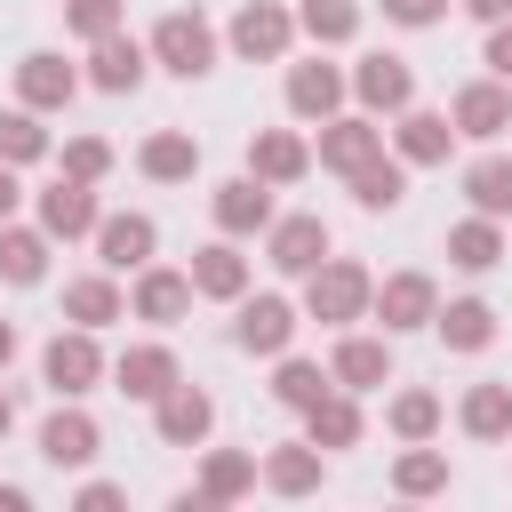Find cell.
I'll list each match as a JSON object with an SVG mask.
<instances>
[{"instance_id":"28","label":"cell","mask_w":512,"mask_h":512,"mask_svg":"<svg viewBox=\"0 0 512 512\" xmlns=\"http://www.w3.org/2000/svg\"><path fill=\"white\" fill-rule=\"evenodd\" d=\"M456 424L472 432V440H512V384H472L464 392V408H456Z\"/></svg>"},{"instance_id":"17","label":"cell","mask_w":512,"mask_h":512,"mask_svg":"<svg viewBox=\"0 0 512 512\" xmlns=\"http://www.w3.org/2000/svg\"><path fill=\"white\" fill-rule=\"evenodd\" d=\"M176 376H184V368H176V352H168V344H128V352L112 360V384H120L128 400H160Z\"/></svg>"},{"instance_id":"18","label":"cell","mask_w":512,"mask_h":512,"mask_svg":"<svg viewBox=\"0 0 512 512\" xmlns=\"http://www.w3.org/2000/svg\"><path fill=\"white\" fill-rule=\"evenodd\" d=\"M208 208H216V224H224L232 240H240V232H264V224H272V184H264V176H232V184H216Z\"/></svg>"},{"instance_id":"46","label":"cell","mask_w":512,"mask_h":512,"mask_svg":"<svg viewBox=\"0 0 512 512\" xmlns=\"http://www.w3.org/2000/svg\"><path fill=\"white\" fill-rule=\"evenodd\" d=\"M16 200H24V184H16V168H8V160H0V224H8V216H16Z\"/></svg>"},{"instance_id":"24","label":"cell","mask_w":512,"mask_h":512,"mask_svg":"<svg viewBox=\"0 0 512 512\" xmlns=\"http://www.w3.org/2000/svg\"><path fill=\"white\" fill-rule=\"evenodd\" d=\"M336 104H344V72H336V64L312 56V64L288 72V112H296V120H328Z\"/></svg>"},{"instance_id":"21","label":"cell","mask_w":512,"mask_h":512,"mask_svg":"<svg viewBox=\"0 0 512 512\" xmlns=\"http://www.w3.org/2000/svg\"><path fill=\"white\" fill-rule=\"evenodd\" d=\"M192 296H216V304H240V296H248V256H240L232 240H216V248H200V256H192Z\"/></svg>"},{"instance_id":"8","label":"cell","mask_w":512,"mask_h":512,"mask_svg":"<svg viewBox=\"0 0 512 512\" xmlns=\"http://www.w3.org/2000/svg\"><path fill=\"white\" fill-rule=\"evenodd\" d=\"M256 480H264L272 496H312V488L328 480V448H312V440H280V448H264Z\"/></svg>"},{"instance_id":"6","label":"cell","mask_w":512,"mask_h":512,"mask_svg":"<svg viewBox=\"0 0 512 512\" xmlns=\"http://www.w3.org/2000/svg\"><path fill=\"white\" fill-rule=\"evenodd\" d=\"M232 344H240V352H264V360H280V352L296 344V304H288V296H240Z\"/></svg>"},{"instance_id":"12","label":"cell","mask_w":512,"mask_h":512,"mask_svg":"<svg viewBox=\"0 0 512 512\" xmlns=\"http://www.w3.org/2000/svg\"><path fill=\"white\" fill-rule=\"evenodd\" d=\"M352 96L368 104V112H408L416 104V72L400 64V56H360V72H352Z\"/></svg>"},{"instance_id":"13","label":"cell","mask_w":512,"mask_h":512,"mask_svg":"<svg viewBox=\"0 0 512 512\" xmlns=\"http://www.w3.org/2000/svg\"><path fill=\"white\" fill-rule=\"evenodd\" d=\"M152 248H160V224H152V216H96V256H104V272H136V264H152Z\"/></svg>"},{"instance_id":"50","label":"cell","mask_w":512,"mask_h":512,"mask_svg":"<svg viewBox=\"0 0 512 512\" xmlns=\"http://www.w3.org/2000/svg\"><path fill=\"white\" fill-rule=\"evenodd\" d=\"M8 360H16V328L0 320V368H8Z\"/></svg>"},{"instance_id":"4","label":"cell","mask_w":512,"mask_h":512,"mask_svg":"<svg viewBox=\"0 0 512 512\" xmlns=\"http://www.w3.org/2000/svg\"><path fill=\"white\" fill-rule=\"evenodd\" d=\"M152 432H160L168 448H200V440L216 432V400H208L200 384H184V376H176V384L152 400Z\"/></svg>"},{"instance_id":"38","label":"cell","mask_w":512,"mask_h":512,"mask_svg":"<svg viewBox=\"0 0 512 512\" xmlns=\"http://www.w3.org/2000/svg\"><path fill=\"white\" fill-rule=\"evenodd\" d=\"M384 424H392L400 440H432V432H440V392H392Z\"/></svg>"},{"instance_id":"35","label":"cell","mask_w":512,"mask_h":512,"mask_svg":"<svg viewBox=\"0 0 512 512\" xmlns=\"http://www.w3.org/2000/svg\"><path fill=\"white\" fill-rule=\"evenodd\" d=\"M328 384H336V376H328L320 360H288V352H280V368H272V400H280V408H296V416H304Z\"/></svg>"},{"instance_id":"15","label":"cell","mask_w":512,"mask_h":512,"mask_svg":"<svg viewBox=\"0 0 512 512\" xmlns=\"http://www.w3.org/2000/svg\"><path fill=\"white\" fill-rule=\"evenodd\" d=\"M40 232H48V240H80V232H96V192H88L80 176H56V184L40 192Z\"/></svg>"},{"instance_id":"47","label":"cell","mask_w":512,"mask_h":512,"mask_svg":"<svg viewBox=\"0 0 512 512\" xmlns=\"http://www.w3.org/2000/svg\"><path fill=\"white\" fill-rule=\"evenodd\" d=\"M0 512H32V488H16V480H0Z\"/></svg>"},{"instance_id":"5","label":"cell","mask_w":512,"mask_h":512,"mask_svg":"<svg viewBox=\"0 0 512 512\" xmlns=\"http://www.w3.org/2000/svg\"><path fill=\"white\" fill-rule=\"evenodd\" d=\"M368 312L384 320V336H408V328H432V312H440V288H432L424 272H392V280L368 296Z\"/></svg>"},{"instance_id":"42","label":"cell","mask_w":512,"mask_h":512,"mask_svg":"<svg viewBox=\"0 0 512 512\" xmlns=\"http://www.w3.org/2000/svg\"><path fill=\"white\" fill-rule=\"evenodd\" d=\"M64 24H72L80 40H104V32H120V0H72Z\"/></svg>"},{"instance_id":"32","label":"cell","mask_w":512,"mask_h":512,"mask_svg":"<svg viewBox=\"0 0 512 512\" xmlns=\"http://www.w3.org/2000/svg\"><path fill=\"white\" fill-rule=\"evenodd\" d=\"M448 264H464V272H496V264H504V232H496V216H464V224L448 232Z\"/></svg>"},{"instance_id":"41","label":"cell","mask_w":512,"mask_h":512,"mask_svg":"<svg viewBox=\"0 0 512 512\" xmlns=\"http://www.w3.org/2000/svg\"><path fill=\"white\" fill-rule=\"evenodd\" d=\"M104 168H112V144H104V136H72V144H64V176H80V184H96Z\"/></svg>"},{"instance_id":"10","label":"cell","mask_w":512,"mask_h":512,"mask_svg":"<svg viewBox=\"0 0 512 512\" xmlns=\"http://www.w3.org/2000/svg\"><path fill=\"white\" fill-rule=\"evenodd\" d=\"M72 88H80V72H72L56 48H32V56L16 64V96H24V112H64Z\"/></svg>"},{"instance_id":"9","label":"cell","mask_w":512,"mask_h":512,"mask_svg":"<svg viewBox=\"0 0 512 512\" xmlns=\"http://www.w3.org/2000/svg\"><path fill=\"white\" fill-rule=\"evenodd\" d=\"M256 488V456H240V448H216L208 464H200V480L176 496V512H200V504H240Z\"/></svg>"},{"instance_id":"30","label":"cell","mask_w":512,"mask_h":512,"mask_svg":"<svg viewBox=\"0 0 512 512\" xmlns=\"http://www.w3.org/2000/svg\"><path fill=\"white\" fill-rule=\"evenodd\" d=\"M120 312H128V296H120L104 272L64 280V320H72V328H104V320H120Z\"/></svg>"},{"instance_id":"34","label":"cell","mask_w":512,"mask_h":512,"mask_svg":"<svg viewBox=\"0 0 512 512\" xmlns=\"http://www.w3.org/2000/svg\"><path fill=\"white\" fill-rule=\"evenodd\" d=\"M48 272V232H16V224H0V280L8 288H32Z\"/></svg>"},{"instance_id":"22","label":"cell","mask_w":512,"mask_h":512,"mask_svg":"<svg viewBox=\"0 0 512 512\" xmlns=\"http://www.w3.org/2000/svg\"><path fill=\"white\" fill-rule=\"evenodd\" d=\"M432 328H440V344H448V352H488V344H496V304L456 296V304H440V312H432Z\"/></svg>"},{"instance_id":"19","label":"cell","mask_w":512,"mask_h":512,"mask_svg":"<svg viewBox=\"0 0 512 512\" xmlns=\"http://www.w3.org/2000/svg\"><path fill=\"white\" fill-rule=\"evenodd\" d=\"M448 120H456L464 136H504V128H512V96H504V80H472V88H456Z\"/></svg>"},{"instance_id":"2","label":"cell","mask_w":512,"mask_h":512,"mask_svg":"<svg viewBox=\"0 0 512 512\" xmlns=\"http://www.w3.org/2000/svg\"><path fill=\"white\" fill-rule=\"evenodd\" d=\"M152 64H168L176 80H200L208 64H216V32H208V16L200 8H176V16H160L152 24V48H144Z\"/></svg>"},{"instance_id":"48","label":"cell","mask_w":512,"mask_h":512,"mask_svg":"<svg viewBox=\"0 0 512 512\" xmlns=\"http://www.w3.org/2000/svg\"><path fill=\"white\" fill-rule=\"evenodd\" d=\"M464 8H472L480 24H504V16H512V0H464Z\"/></svg>"},{"instance_id":"14","label":"cell","mask_w":512,"mask_h":512,"mask_svg":"<svg viewBox=\"0 0 512 512\" xmlns=\"http://www.w3.org/2000/svg\"><path fill=\"white\" fill-rule=\"evenodd\" d=\"M264 232H272V272H288V280H304L328 256V224L320 216H272Z\"/></svg>"},{"instance_id":"40","label":"cell","mask_w":512,"mask_h":512,"mask_svg":"<svg viewBox=\"0 0 512 512\" xmlns=\"http://www.w3.org/2000/svg\"><path fill=\"white\" fill-rule=\"evenodd\" d=\"M40 152H48L40 112H0V160H8V168H24V160H40Z\"/></svg>"},{"instance_id":"16","label":"cell","mask_w":512,"mask_h":512,"mask_svg":"<svg viewBox=\"0 0 512 512\" xmlns=\"http://www.w3.org/2000/svg\"><path fill=\"white\" fill-rule=\"evenodd\" d=\"M328 376H336L344 392H376V384H392V344H384V336H344V344L328 352Z\"/></svg>"},{"instance_id":"26","label":"cell","mask_w":512,"mask_h":512,"mask_svg":"<svg viewBox=\"0 0 512 512\" xmlns=\"http://www.w3.org/2000/svg\"><path fill=\"white\" fill-rule=\"evenodd\" d=\"M288 32H296V24H288L280 8H264V0H248V8L232 16V48H240V56H264V64L288 56Z\"/></svg>"},{"instance_id":"36","label":"cell","mask_w":512,"mask_h":512,"mask_svg":"<svg viewBox=\"0 0 512 512\" xmlns=\"http://www.w3.org/2000/svg\"><path fill=\"white\" fill-rule=\"evenodd\" d=\"M392 488H400V496H440V488H448V456L424 448V440H408V456L392 464Z\"/></svg>"},{"instance_id":"43","label":"cell","mask_w":512,"mask_h":512,"mask_svg":"<svg viewBox=\"0 0 512 512\" xmlns=\"http://www.w3.org/2000/svg\"><path fill=\"white\" fill-rule=\"evenodd\" d=\"M384 16L416 32V24H440V16H448V0H384Z\"/></svg>"},{"instance_id":"33","label":"cell","mask_w":512,"mask_h":512,"mask_svg":"<svg viewBox=\"0 0 512 512\" xmlns=\"http://www.w3.org/2000/svg\"><path fill=\"white\" fill-rule=\"evenodd\" d=\"M448 136H456L448 112H408L400 120V160L408 168H432V160H448Z\"/></svg>"},{"instance_id":"31","label":"cell","mask_w":512,"mask_h":512,"mask_svg":"<svg viewBox=\"0 0 512 512\" xmlns=\"http://www.w3.org/2000/svg\"><path fill=\"white\" fill-rule=\"evenodd\" d=\"M352 200L368 208V216H384V208H400L408 200V160H368V168H352Z\"/></svg>"},{"instance_id":"29","label":"cell","mask_w":512,"mask_h":512,"mask_svg":"<svg viewBox=\"0 0 512 512\" xmlns=\"http://www.w3.org/2000/svg\"><path fill=\"white\" fill-rule=\"evenodd\" d=\"M136 168H144L152 184H184V176L200 168V144H192L184 128H160V136H144V152H136Z\"/></svg>"},{"instance_id":"23","label":"cell","mask_w":512,"mask_h":512,"mask_svg":"<svg viewBox=\"0 0 512 512\" xmlns=\"http://www.w3.org/2000/svg\"><path fill=\"white\" fill-rule=\"evenodd\" d=\"M144 64H152V56H144L136 40L104 32V40H96V64H88V80H96L104 96H136V88H144Z\"/></svg>"},{"instance_id":"27","label":"cell","mask_w":512,"mask_h":512,"mask_svg":"<svg viewBox=\"0 0 512 512\" xmlns=\"http://www.w3.org/2000/svg\"><path fill=\"white\" fill-rule=\"evenodd\" d=\"M312 168V152H304V136H288V128H264L256 144H248V176H264V184H296Z\"/></svg>"},{"instance_id":"49","label":"cell","mask_w":512,"mask_h":512,"mask_svg":"<svg viewBox=\"0 0 512 512\" xmlns=\"http://www.w3.org/2000/svg\"><path fill=\"white\" fill-rule=\"evenodd\" d=\"M8 432H16V400L0 392V440H8Z\"/></svg>"},{"instance_id":"3","label":"cell","mask_w":512,"mask_h":512,"mask_svg":"<svg viewBox=\"0 0 512 512\" xmlns=\"http://www.w3.org/2000/svg\"><path fill=\"white\" fill-rule=\"evenodd\" d=\"M96 376H104L96 328H64V336H48V352H40V384H48L56 400H80V392H96Z\"/></svg>"},{"instance_id":"7","label":"cell","mask_w":512,"mask_h":512,"mask_svg":"<svg viewBox=\"0 0 512 512\" xmlns=\"http://www.w3.org/2000/svg\"><path fill=\"white\" fill-rule=\"evenodd\" d=\"M128 312H136V320H152V328H176V320L192 312V272H168V264H136Z\"/></svg>"},{"instance_id":"39","label":"cell","mask_w":512,"mask_h":512,"mask_svg":"<svg viewBox=\"0 0 512 512\" xmlns=\"http://www.w3.org/2000/svg\"><path fill=\"white\" fill-rule=\"evenodd\" d=\"M296 24H304L320 48H336V40H352V32H360V8H352V0H304V16H296Z\"/></svg>"},{"instance_id":"45","label":"cell","mask_w":512,"mask_h":512,"mask_svg":"<svg viewBox=\"0 0 512 512\" xmlns=\"http://www.w3.org/2000/svg\"><path fill=\"white\" fill-rule=\"evenodd\" d=\"M72 504H80V512H112V504H120V488H112V480H80V488H72Z\"/></svg>"},{"instance_id":"1","label":"cell","mask_w":512,"mask_h":512,"mask_svg":"<svg viewBox=\"0 0 512 512\" xmlns=\"http://www.w3.org/2000/svg\"><path fill=\"white\" fill-rule=\"evenodd\" d=\"M368 296H376V280H368L352 256H320V264L304 272V312H312V320H328V328L360 320V312H368Z\"/></svg>"},{"instance_id":"20","label":"cell","mask_w":512,"mask_h":512,"mask_svg":"<svg viewBox=\"0 0 512 512\" xmlns=\"http://www.w3.org/2000/svg\"><path fill=\"white\" fill-rule=\"evenodd\" d=\"M376 152H384V128H376V120H328V128H320V168H336V176L368 168Z\"/></svg>"},{"instance_id":"11","label":"cell","mask_w":512,"mask_h":512,"mask_svg":"<svg viewBox=\"0 0 512 512\" xmlns=\"http://www.w3.org/2000/svg\"><path fill=\"white\" fill-rule=\"evenodd\" d=\"M96 448H104V432H96V416H80V408H56V416L40 424V456H48L56 472H88Z\"/></svg>"},{"instance_id":"37","label":"cell","mask_w":512,"mask_h":512,"mask_svg":"<svg viewBox=\"0 0 512 512\" xmlns=\"http://www.w3.org/2000/svg\"><path fill=\"white\" fill-rule=\"evenodd\" d=\"M464 200L480 216H512V160H472L464 168Z\"/></svg>"},{"instance_id":"44","label":"cell","mask_w":512,"mask_h":512,"mask_svg":"<svg viewBox=\"0 0 512 512\" xmlns=\"http://www.w3.org/2000/svg\"><path fill=\"white\" fill-rule=\"evenodd\" d=\"M488 72H496V80H512V16H504V24H488Z\"/></svg>"},{"instance_id":"25","label":"cell","mask_w":512,"mask_h":512,"mask_svg":"<svg viewBox=\"0 0 512 512\" xmlns=\"http://www.w3.org/2000/svg\"><path fill=\"white\" fill-rule=\"evenodd\" d=\"M304 440H312V448H352V440H360V408H352L344 384H328V392L304 408Z\"/></svg>"}]
</instances>
